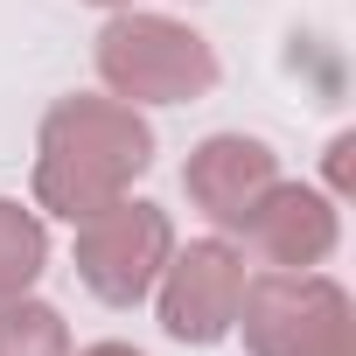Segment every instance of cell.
<instances>
[{
	"label": "cell",
	"instance_id": "1",
	"mask_svg": "<svg viewBox=\"0 0 356 356\" xmlns=\"http://www.w3.org/2000/svg\"><path fill=\"white\" fill-rule=\"evenodd\" d=\"M154 168V126L126 98H56L35 133V210L84 224Z\"/></svg>",
	"mask_w": 356,
	"mask_h": 356
},
{
	"label": "cell",
	"instance_id": "2",
	"mask_svg": "<svg viewBox=\"0 0 356 356\" xmlns=\"http://www.w3.org/2000/svg\"><path fill=\"white\" fill-rule=\"evenodd\" d=\"M98 77L126 105H189L217 91V49L175 15L112 8L98 29Z\"/></svg>",
	"mask_w": 356,
	"mask_h": 356
},
{
	"label": "cell",
	"instance_id": "3",
	"mask_svg": "<svg viewBox=\"0 0 356 356\" xmlns=\"http://www.w3.org/2000/svg\"><path fill=\"white\" fill-rule=\"evenodd\" d=\"M252 356H356V307L328 273H259L245 280L238 321Z\"/></svg>",
	"mask_w": 356,
	"mask_h": 356
},
{
	"label": "cell",
	"instance_id": "4",
	"mask_svg": "<svg viewBox=\"0 0 356 356\" xmlns=\"http://www.w3.org/2000/svg\"><path fill=\"white\" fill-rule=\"evenodd\" d=\"M168 252H175V224L161 203H140V196H119L77 224V280L105 307H140L154 293Z\"/></svg>",
	"mask_w": 356,
	"mask_h": 356
},
{
	"label": "cell",
	"instance_id": "5",
	"mask_svg": "<svg viewBox=\"0 0 356 356\" xmlns=\"http://www.w3.org/2000/svg\"><path fill=\"white\" fill-rule=\"evenodd\" d=\"M245 252L224 245V238H196V245H175L161 280H154V307H161V328L189 349H210L231 335L238 321V300H245Z\"/></svg>",
	"mask_w": 356,
	"mask_h": 356
},
{
	"label": "cell",
	"instance_id": "6",
	"mask_svg": "<svg viewBox=\"0 0 356 356\" xmlns=\"http://www.w3.org/2000/svg\"><path fill=\"white\" fill-rule=\"evenodd\" d=\"M273 182H280V154H273L266 140H252V133H210V140L189 147V161H182L189 203H196L210 224H224V231H238Z\"/></svg>",
	"mask_w": 356,
	"mask_h": 356
},
{
	"label": "cell",
	"instance_id": "7",
	"mask_svg": "<svg viewBox=\"0 0 356 356\" xmlns=\"http://www.w3.org/2000/svg\"><path fill=\"white\" fill-rule=\"evenodd\" d=\"M238 231H245L280 273H307V266H321V259L335 252L342 217H335V196H321V189H307V182H273Z\"/></svg>",
	"mask_w": 356,
	"mask_h": 356
},
{
	"label": "cell",
	"instance_id": "8",
	"mask_svg": "<svg viewBox=\"0 0 356 356\" xmlns=\"http://www.w3.org/2000/svg\"><path fill=\"white\" fill-rule=\"evenodd\" d=\"M49 266V231L35 210H22L15 196H0V300H15L42 280Z\"/></svg>",
	"mask_w": 356,
	"mask_h": 356
},
{
	"label": "cell",
	"instance_id": "9",
	"mask_svg": "<svg viewBox=\"0 0 356 356\" xmlns=\"http://www.w3.org/2000/svg\"><path fill=\"white\" fill-rule=\"evenodd\" d=\"M0 356H70V328L49 300H0Z\"/></svg>",
	"mask_w": 356,
	"mask_h": 356
},
{
	"label": "cell",
	"instance_id": "10",
	"mask_svg": "<svg viewBox=\"0 0 356 356\" xmlns=\"http://www.w3.org/2000/svg\"><path fill=\"white\" fill-rule=\"evenodd\" d=\"M349 154H356V140L342 133V140L328 147V182H335V196H349Z\"/></svg>",
	"mask_w": 356,
	"mask_h": 356
},
{
	"label": "cell",
	"instance_id": "11",
	"mask_svg": "<svg viewBox=\"0 0 356 356\" xmlns=\"http://www.w3.org/2000/svg\"><path fill=\"white\" fill-rule=\"evenodd\" d=\"M77 356H140L133 342H91V349H77Z\"/></svg>",
	"mask_w": 356,
	"mask_h": 356
},
{
	"label": "cell",
	"instance_id": "12",
	"mask_svg": "<svg viewBox=\"0 0 356 356\" xmlns=\"http://www.w3.org/2000/svg\"><path fill=\"white\" fill-rule=\"evenodd\" d=\"M91 8H133V0H91Z\"/></svg>",
	"mask_w": 356,
	"mask_h": 356
}]
</instances>
